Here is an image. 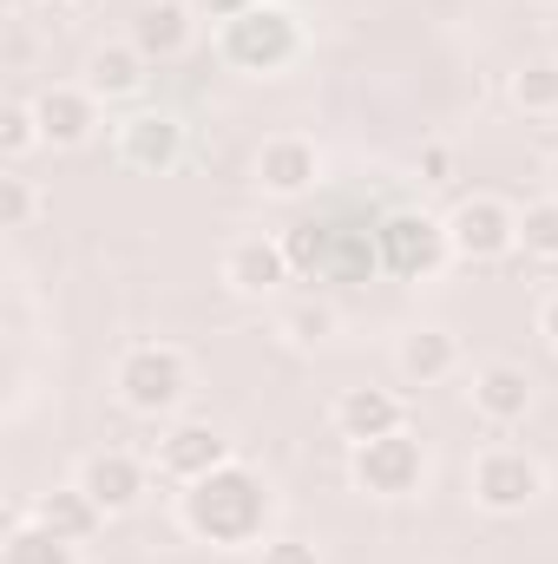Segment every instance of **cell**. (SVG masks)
Returning <instances> with one entry per match:
<instances>
[{"label": "cell", "instance_id": "obj_1", "mask_svg": "<svg viewBox=\"0 0 558 564\" xmlns=\"http://www.w3.org/2000/svg\"><path fill=\"white\" fill-rule=\"evenodd\" d=\"M178 519H184L191 539H204L217 552H250V545H264V525H270V486L244 459H230L211 479L184 486Z\"/></svg>", "mask_w": 558, "mask_h": 564}, {"label": "cell", "instance_id": "obj_2", "mask_svg": "<svg viewBox=\"0 0 558 564\" xmlns=\"http://www.w3.org/2000/svg\"><path fill=\"white\" fill-rule=\"evenodd\" d=\"M217 53H224V66H237L250 79H277L302 59V20L277 0H257L250 13L217 26Z\"/></svg>", "mask_w": 558, "mask_h": 564}, {"label": "cell", "instance_id": "obj_3", "mask_svg": "<svg viewBox=\"0 0 558 564\" xmlns=\"http://www.w3.org/2000/svg\"><path fill=\"white\" fill-rule=\"evenodd\" d=\"M112 388H119V401H126L132 414L158 421V414H171V408L184 401V388H191V361H184L171 341H139V348L119 355Z\"/></svg>", "mask_w": 558, "mask_h": 564}, {"label": "cell", "instance_id": "obj_4", "mask_svg": "<svg viewBox=\"0 0 558 564\" xmlns=\"http://www.w3.org/2000/svg\"><path fill=\"white\" fill-rule=\"evenodd\" d=\"M466 492H473L480 512L513 519V512H526V506L546 492V466H539L526 446H486V453L473 459V473H466Z\"/></svg>", "mask_w": 558, "mask_h": 564}, {"label": "cell", "instance_id": "obj_5", "mask_svg": "<svg viewBox=\"0 0 558 564\" xmlns=\"http://www.w3.org/2000/svg\"><path fill=\"white\" fill-rule=\"evenodd\" d=\"M348 479L368 499H408V492H420V479H427V453H420V440L408 426L401 433H382V440H362V446H348Z\"/></svg>", "mask_w": 558, "mask_h": 564}, {"label": "cell", "instance_id": "obj_6", "mask_svg": "<svg viewBox=\"0 0 558 564\" xmlns=\"http://www.w3.org/2000/svg\"><path fill=\"white\" fill-rule=\"evenodd\" d=\"M375 257H382V270L401 282H427L447 257H453V243H447V217H427V210H395L382 230H375Z\"/></svg>", "mask_w": 558, "mask_h": 564}, {"label": "cell", "instance_id": "obj_7", "mask_svg": "<svg viewBox=\"0 0 558 564\" xmlns=\"http://www.w3.org/2000/svg\"><path fill=\"white\" fill-rule=\"evenodd\" d=\"M447 243H453V257L460 263H500V257H513L519 250V210L506 204V197H466V204H453V217H447Z\"/></svg>", "mask_w": 558, "mask_h": 564}, {"label": "cell", "instance_id": "obj_8", "mask_svg": "<svg viewBox=\"0 0 558 564\" xmlns=\"http://www.w3.org/2000/svg\"><path fill=\"white\" fill-rule=\"evenodd\" d=\"M73 486H79L106 519H119V512H132V506L144 499V486H151V459L126 453V446L86 453V459H79V473H73Z\"/></svg>", "mask_w": 558, "mask_h": 564}, {"label": "cell", "instance_id": "obj_9", "mask_svg": "<svg viewBox=\"0 0 558 564\" xmlns=\"http://www.w3.org/2000/svg\"><path fill=\"white\" fill-rule=\"evenodd\" d=\"M217 466H230V440L204 421H178L158 446H151V473L171 479V486H197V479H211Z\"/></svg>", "mask_w": 558, "mask_h": 564}, {"label": "cell", "instance_id": "obj_10", "mask_svg": "<svg viewBox=\"0 0 558 564\" xmlns=\"http://www.w3.org/2000/svg\"><path fill=\"white\" fill-rule=\"evenodd\" d=\"M329 421H335V433H342L348 446H362V440L401 433V426H408V408H401L395 388H342L335 408H329Z\"/></svg>", "mask_w": 558, "mask_h": 564}, {"label": "cell", "instance_id": "obj_11", "mask_svg": "<svg viewBox=\"0 0 558 564\" xmlns=\"http://www.w3.org/2000/svg\"><path fill=\"white\" fill-rule=\"evenodd\" d=\"M217 270H224V282H230L237 295H250V302H257V295H277L282 282L296 276V270H289L282 237H237V243L224 250V263H217Z\"/></svg>", "mask_w": 558, "mask_h": 564}, {"label": "cell", "instance_id": "obj_12", "mask_svg": "<svg viewBox=\"0 0 558 564\" xmlns=\"http://www.w3.org/2000/svg\"><path fill=\"white\" fill-rule=\"evenodd\" d=\"M184 158V126L171 119V112H132V119H119V164H132V171H171Z\"/></svg>", "mask_w": 558, "mask_h": 564}, {"label": "cell", "instance_id": "obj_13", "mask_svg": "<svg viewBox=\"0 0 558 564\" xmlns=\"http://www.w3.org/2000/svg\"><path fill=\"white\" fill-rule=\"evenodd\" d=\"M315 177H322V151L309 139H296V132L264 139V151H257V184H264V197H302V191H315Z\"/></svg>", "mask_w": 558, "mask_h": 564}, {"label": "cell", "instance_id": "obj_14", "mask_svg": "<svg viewBox=\"0 0 558 564\" xmlns=\"http://www.w3.org/2000/svg\"><path fill=\"white\" fill-rule=\"evenodd\" d=\"M466 401H473V414L486 426H519L533 414V375L513 368V361H486V368L473 375Z\"/></svg>", "mask_w": 558, "mask_h": 564}, {"label": "cell", "instance_id": "obj_15", "mask_svg": "<svg viewBox=\"0 0 558 564\" xmlns=\"http://www.w3.org/2000/svg\"><path fill=\"white\" fill-rule=\"evenodd\" d=\"M33 119H40V144L73 151V144L93 139V126H99V99H93L86 86H46V93L33 99Z\"/></svg>", "mask_w": 558, "mask_h": 564}, {"label": "cell", "instance_id": "obj_16", "mask_svg": "<svg viewBox=\"0 0 558 564\" xmlns=\"http://www.w3.org/2000/svg\"><path fill=\"white\" fill-rule=\"evenodd\" d=\"M144 73H151V59H144L132 40H112V46H93L86 53V93L99 99V106H119V99H139L144 93Z\"/></svg>", "mask_w": 558, "mask_h": 564}, {"label": "cell", "instance_id": "obj_17", "mask_svg": "<svg viewBox=\"0 0 558 564\" xmlns=\"http://www.w3.org/2000/svg\"><path fill=\"white\" fill-rule=\"evenodd\" d=\"M191 26H197V7L158 0V7H144L139 20H132V46H139L151 66H158V59H178V53L191 46Z\"/></svg>", "mask_w": 558, "mask_h": 564}, {"label": "cell", "instance_id": "obj_18", "mask_svg": "<svg viewBox=\"0 0 558 564\" xmlns=\"http://www.w3.org/2000/svg\"><path fill=\"white\" fill-rule=\"evenodd\" d=\"M26 519H40L46 532H60V539H73V545H86V539L106 525V512H99L79 486H53V492H40V499L26 506Z\"/></svg>", "mask_w": 558, "mask_h": 564}, {"label": "cell", "instance_id": "obj_19", "mask_svg": "<svg viewBox=\"0 0 558 564\" xmlns=\"http://www.w3.org/2000/svg\"><path fill=\"white\" fill-rule=\"evenodd\" d=\"M395 361H401V375H408L415 388H433V381H447V375L460 368V341H453L447 328H408Z\"/></svg>", "mask_w": 558, "mask_h": 564}, {"label": "cell", "instance_id": "obj_20", "mask_svg": "<svg viewBox=\"0 0 558 564\" xmlns=\"http://www.w3.org/2000/svg\"><path fill=\"white\" fill-rule=\"evenodd\" d=\"M0 564H79V545L60 539V532H46L40 519L20 512V525H13L7 545H0Z\"/></svg>", "mask_w": 558, "mask_h": 564}, {"label": "cell", "instance_id": "obj_21", "mask_svg": "<svg viewBox=\"0 0 558 564\" xmlns=\"http://www.w3.org/2000/svg\"><path fill=\"white\" fill-rule=\"evenodd\" d=\"M506 93H513V106H519L526 119H558V59H533V66H519Z\"/></svg>", "mask_w": 558, "mask_h": 564}, {"label": "cell", "instance_id": "obj_22", "mask_svg": "<svg viewBox=\"0 0 558 564\" xmlns=\"http://www.w3.org/2000/svg\"><path fill=\"white\" fill-rule=\"evenodd\" d=\"M282 250H289V270L296 276H329L335 270V230L329 224H296L282 237Z\"/></svg>", "mask_w": 558, "mask_h": 564}, {"label": "cell", "instance_id": "obj_23", "mask_svg": "<svg viewBox=\"0 0 558 564\" xmlns=\"http://www.w3.org/2000/svg\"><path fill=\"white\" fill-rule=\"evenodd\" d=\"M519 250L533 263H558V197H539L519 210Z\"/></svg>", "mask_w": 558, "mask_h": 564}, {"label": "cell", "instance_id": "obj_24", "mask_svg": "<svg viewBox=\"0 0 558 564\" xmlns=\"http://www.w3.org/2000/svg\"><path fill=\"white\" fill-rule=\"evenodd\" d=\"M33 217H40V191H33V177L7 171V177H0V224H7V230H33Z\"/></svg>", "mask_w": 558, "mask_h": 564}, {"label": "cell", "instance_id": "obj_25", "mask_svg": "<svg viewBox=\"0 0 558 564\" xmlns=\"http://www.w3.org/2000/svg\"><path fill=\"white\" fill-rule=\"evenodd\" d=\"M40 144V119H33V99H13L7 112H0V151L7 158H26Z\"/></svg>", "mask_w": 558, "mask_h": 564}, {"label": "cell", "instance_id": "obj_26", "mask_svg": "<svg viewBox=\"0 0 558 564\" xmlns=\"http://www.w3.org/2000/svg\"><path fill=\"white\" fill-rule=\"evenodd\" d=\"M329 328H335V308H329V302H296V308L282 315V335H289V341H302V348H309V341H322Z\"/></svg>", "mask_w": 558, "mask_h": 564}, {"label": "cell", "instance_id": "obj_27", "mask_svg": "<svg viewBox=\"0 0 558 564\" xmlns=\"http://www.w3.org/2000/svg\"><path fill=\"white\" fill-rule=\"evenodd\" d=\"M257 552H264L257 564H322V552H315L309 539H264Z\"/></svg>", "mask_w": 558, "mask_h": 564}, {"label": "cell", "instance_id": "obj_28", "mask_svg": "<svg viewBox=\"0 0 558 564\" xmlns=\"http://www.w3.org/2000/svg\"><path fill=\"white\" fill-rule=\"evenodd\" d=\"M420 177L427 184H453V151L447 144H420Z\"/></svg>", "mask_w": 558, "mask_h": 564}, {"label": "cell", "instance_id": "obj_29", "mask_svg": "<svg viewBox=\"0 0 558 564\" xmlns=\"http://www.w3.org/2000/svg\"><path fill=\"white\" fill-rule=\"evenodd\" d=\"M191 7H197V20H217V26H224V20H237V13H250L257 0H191Z\"/></svg>", "mask_w": 558, "mask_h": 564}, {"label": "cell", "instance_id": "obj_30", "mask_svg": "<svg viewBox=\"0 0 558 564\" xmlns=\"http://www.w3.org/2000/svg\"><path fill=\"white\" fill-rule=\"evenodd\" d=\"M539 328H546V341L558 348V289L546 295V308H539Z\"/></svg>", "mask_w": 558, "mask_h": 564}, {"label": "cell", "instance_id": "obj_31", "mask_svg": "<svg viewBox=\"0 0 558 564\" xmlns=\"http://www.w3.org/2000/svg\"><path fill=\"white\" fill-rule=\"evenodd\" d=\"M0 7H7V13H13V20H20V13H26V7H33V0H0Z\"/></svg>", "mask_w": 558, "mask_h": 564}, {"label": "cell", "instance_id": "obj_32", "mask_svg": "<svg viewBox=\"0 0 558 564\" xmlns=\"http://www.w3.org/2000/svg\"><path fill=\"white\" fill-rule=\"evenodd\" d=\"M546 197H558V158H552V171H546Z\"/></svg>", "mask_w": 558, "mask_h": 564}]
</instances>
